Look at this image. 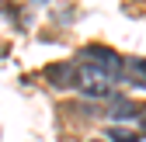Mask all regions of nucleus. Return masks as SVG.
I'll return each mask as SVG.
<instances>
[{
  "label": "nucleus",
  "instance_id": "nucleus-1",
  "mask_svg": "<svg viewBox=\"0 0 146 142\" xmlns=\"http://www.w3.org/2000/svg\"><path fill=\"white\" fill-rule=\"evenodd\" d=\"M73 87L84 97H108L111 87H115V76L98 69V66H90V62H73Z\"/></svg>",
  "mask_w": 146,
  "mask_h": 142
},
{
  "label": "nucleus",
  "instance_id": "nucleus-2",
  "mask_svg": "<svg viewBox=\"0 0 146 142\" xmlns=\"http://www.w3.org/2000/svg\"><path fill=\"white\" fill-rule=\"evenodd\" d=\"M84 62H90V66L104 69V73H111L115 80L122 76V59L115 56L111 49H101V45H87V49H84Z\"/></svg>",
  "mask_w": 146,
  "mask_h": 142
},
{
  "label": "nucleus",
  "instance_id": "nucleus-3",
  "mask_svg": "<svg viewBox=\"0 0 146 142\" xmlns=\"http://www.w3.org/2000/svg\"><path fill=\"white\" fill-rule=\"evenodd\" d=\"M122 69L129 73V83L146 87V59H129V62H122Z\"/></svg>",
  "mask_w": 146,
  "mask_h": 142
},
{
  "label": "nucleus",
  "instance_id": "nucleus-4",
  "mask_svg": "<svg viewBox=\"0 0 146 142\" xmlns=\"http://www.w3.org/2000/svg\"><path fill=\"white\" fill-rule=\"evenodd\" d=\"M108 139L111 142H136L139 132H136V125H108Z\"/></svg>",
  "mask_w": 146,
  "mask_h": 142
},
{
  "label": "nucleus",
  "instance_id": "nucleus-5",
  "mask_svg": "<svg viewBox=\"0 0 146 142\" xmlns=\"http://www.w3.org/2000/svg\"><path fill=\"white\" fill-rule=\"evenodd\" d=\"M94 142H98V139H94Z\"/></svg>",
  "mask_w": 146,
  "mask_h": 142
}]
</instances>
